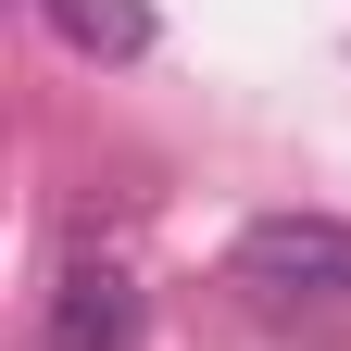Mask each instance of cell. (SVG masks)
I'll return each mask as SVG.
<instances>
[{"instance_id":"1","label":"cell","mask_w":351,"mask_h":351,"mask_svg":"<svg viewBox=\"0 0 351 351\" xmlns=\"http://www.w3.org/2000/svg\"><path fill=\"white\" fill-rule=\"evenodd\" d=\"M226 289L251 314H351V213H251L226 239Z\"/></svg>"},{"instance_id":"2","label":"cell","mask_w":351,"mask_h":351,"mask_svg":"<svg viewBox=\"0 0 351 351\" xmlns=\"http://www.w3.org/2000/svg\"><path fill=\"white\" fill-rule=\"evenodd\" d=\"M38 351H138V276L113 251H63L38 289Z\"/></svg>"},{"instance_id":"3","label":"cell","mask_w":351,"mask_h":351,"mask_svg":"<svg viewBox=\"0 0 351 351\" xmlns=\"http://www.w3.org/2000/svg\"><path fill=\"white\" fill-rule=\"evenodd\" d=\"M38 13H51V38L63 51H88V63H151V0H38Z\"/></svg>"}]
</instances>
